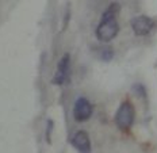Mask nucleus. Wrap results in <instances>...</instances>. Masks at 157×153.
<instances>
[{
	"instance_id": "nucleus-2",
	"label": "nucleus",
	"mask_w": 157,
	"mask_h": 153,
	"mask_svg": "<svg viewBox=\"0 0 157 153\" xmlns=\"http://www.w3.org/2000/svg\"><path fill=\"white\" fill-rule=\"evenodd\" d=\"M134 117H136V110H134V106L130 102H123L122 105L119 106L115 115V122L119 129H129L130 126L133 125L134 122Z\"/></svg>"
},
{
	"instance_id": "nucleus-6",
	"label": "nucleus",
	"mask_w": 157,
	"mask_h": 153,
	"mask_svg": "<svg viewBox=\"0 0 157 153\" xmlns=\"http://www.w3.org/2000/svg\"><path fill=\"white\" fill-rule=\"evenodd\" d=\"M69 67H71V58L69 54H64L63 58L58 63V68L57 72H56L54 77H53V83L54 84H64L68 79V73H69Z\"/></svg>"
},
{
	"instance_id": "nucleus-1",
	"label": "nucleus",
	"mask_w": 157,
	"mask_h": 153,
	"mask_svg": "<svg viewBox=\"0 0 157 153\" xmlns=\"http://www.w3.org/2000/svg\"><path fill=\"white\" fill-rule=\"evenodd\" d=\"M118 31H119V25L117 22V18L103 15L102 22L96 29V37L102 42H110L118 35Z\"/></svg>"
},
{
	"instance_id": "nucleus-5",
	"label": "nucleus",
	"mask_w": 157,
	"mask_h": 153,
	"mask_svg": "<svg viewBox=\"0 0 157 153\" xmlns=\"http://www.w3.org/2000/svg\"><path fill=\"white\" fill-rule=\"evenodd\" d=\"M71 142L78 153H91V140L84 130H78L75 133Z\"/></svg>"
},
{
	"instance_id": "nucleus-3",
	"label": "nucleus",
	"mask_w": 157,
	"mask_h": 153,
	"mask_svg": "<svg viewBox=\"0 0 157 153\" xmlns=\"http://www.w3.org/2000/svg\"><path fill=\"white\" fill-rule=\"evenodd\" d=\"M92 115V105L86 98H78L73 106V117L77 122H86Z\"/></svg>"
},
{
	"instance_id": "nucleus-7",
	"label": "nucleus",
	"mask_w": 157,
	"mask_h": 153,
	"mask_svg": "<svg viewBox=\"0 0 157 153\" xmlns=\"http://www.w3.org/2000/svg\"><path fill=\"white\" fill-rule=\"evenodd\" d=\"M114 56V52L111 50V49H104L102 52V58L103 60H111Z\"/></svg>"
},
{
	"instance_id": "nucleus-4",
	"label": "nucleus",
	"mask_w": 157,
	"mask_h": 153,
	"mask_svg": "<svg viewBox=\"0 0 157 153\" xmlns=\"http://www.w3.org/2000/svg\"><path fill=\"white\" fill-rule=\"evenodd\" d=\"M155 27V21L150 19L149 16H137L132 21V29L136 33V35L138 37H144V35H148L150 31Z\"/></svg>"
}]
</instances>
